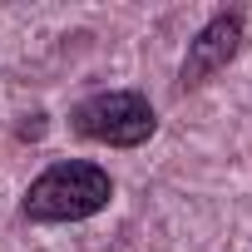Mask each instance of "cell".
Here are the masks:
<instances>
[{
  "label": "cell",
  "instance_id": "2",
  "mask_svg": "<svg viewBox=\"0 0 252 252\" xmlns=\"http://www.w3.org/2000/svg\"><path fill=\"white\" fill-rule=\"evenodd\" d=\"M69 129L89 144H109V149H139L154 139L158 129V114L144 94L134 89H104V94H89L69 109Z\"/></svg>",
  "mask_w": 252,
  "mask_h": 252
},
{
  "label": "cell",
  "instance_id": "3",
  "mask_svg": "<svg viewBox=\"0 0 252 252\" xmlns=\"http://www.w3.org/2000/svg\"><path fill=\"white\" fill-rule=\"evenodd\" d=\"M237 45H242V15L237 10H222V15H213L193 40H188V55H183V69H178V84L183 89H198V84H208L218 69H227L232 64V55H237Z\"/></svg>",
  "mask_w": 252,
  "mask_h": 252
},
{
  "label": "cell",
  "instance_id": "1",
  "mask_svg": "<svg viewBox=\"0 0 252 252\" xmlns=\"http://www.w3.org/2000/svg\"><path fill=\"white\" fill-rule=\"evenodd\" d=\"M114 198V178L99 163H50L25 188V218L30 222H84L104 213Z\"/></svg>",
  "mask_w": 252,
  "mask_h": 252
}]
</instances>
